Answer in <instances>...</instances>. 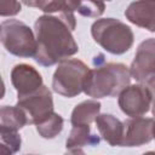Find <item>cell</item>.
<instances>
[{"label":"cell","mask_w":155,"mask_h":155,"mask_svg":"<svg viewBox=\"0 0 155 155\" xmlns=\"http://www.w3.org/2000/svg\"><path fill=\"white\" fill-rule=\"evenodd\" d=\"M101 137L111 147H121L124 122L111 114H98L94 119Z\"/></svg>","instance_id":"cell-12"},{"label":"cell","mask_w":155,"mask_h":155,"mask_svg":"<svg viewBox=\"0 0 155 155\" xmlns=\"http://www.w3.org/2000/svg\"><path fill=\"white\" fill-rule=\"evenodd\" d=\"M75 16L42 15L34 24L36 51L34 59L42 67H51L79 51V46L71 34L75 29Z\"/></svg>","instance_id":"cell-1"},{"label":"cell","mask_w":155,"mask_h":155,"mask_svg":"<svg viewBox=\"0 0 155 155\" xmlns=\"http://www.w3.org/2000/svg\"><path fill=\"white\" fill-rule=\"evenodd\" d=\"M94 63V62H93ZM84 84L82 92L92 98L116 97L131 81L128 67L122 63H94Z\"/></svg>","instance_id":"cell-2"},{"label":"cell","mask_w":155,"mask_h":155,"mask_svg":"<svg viewBox=\"0 0 155 155\" xmlns=\"http://www.w3.org/2000/svg\"><path fill=\"white\" fill-rule=\"evenodd\" d=\"M0 42L7 52L17 57H34L36 51L33 30L18 19H7L0 24Z\"/></svg>","instance_id":"cell-5"},{"label":"cell","mask_w":155,"mask_h":155,"mask_svg":"<svg viewBox=\"0 0 155 155\" xmlns=\"http://www.w3.org/2000/svg\"><path fill=\"white\" fill-rule=\"evenodd\" d=\"M99 111H101L99 102H97L94 99L84 101L73 109L71 116H70V122L73 126L91 125L94 121V119L97 117V115L99 114Z\"/></svg>","instance_id":"cell-14"},{"label":"cell","mask_w":155,"mask_h":155,"mask_svg":"<svg viewBox=\"0 0 155 155\" xmlns=\"http://www.w3.org/2000/svg\"><path fill=\"white\" fill-rule=\"evenodd\" d=\"M63 125H64L63 117L59 114L53 111L47 117H45L42 121L36 124V131L42 138L52 139L62 132Z\"/></svg>","instance_id":"cell-16"},{"label":"cell","mask_w":155,"mask_h":155,"mask_svg":"<svg viewBox=\"0 0 155 155\" xmlns=\"http://www.w3.org/2000/svg\"><path fill=\"white\" fill-rule=\"evenodd\" d=\"M154 138V119L136 116L124 122L121 147H140Z\"/></svg>","instance_id":"cell-9"},{"label":"cell","mask_w":155,"mask_h":155,"mask_svg":"<svg viewBox=\"0 0 155 155\" xmlns=\"http://www.w3.org/2000/svg\"><path fill=\"white\" fill-rule=\"evenodd\" d=\"M105 5L103 0H76L75 11L84 17L97 18L103 15Z\"/></svg>","instance_id":"cell-18"},{"label":"cell","mask_w":155,"mask_h":155,"mask_svg":"<svg viewBox=\"0 0 155 155\" xmlns=\"http://www.w3.org/2000/svg\"><path fill=\"white\" fill-rule=\"evenodd\" d=\"M11 82L17 91V96L30 93L44 85L40 73L34 67L25 63L17 64L12 68Z\"/></svg>","instance_id":"cell-10"},{"label":"cell","mask_w":155,"mask_h":155,"mask_svg":"<svg viewBox=\"0 0 155 155\" xmlns=\"http://www.w3.org/2000/svg\"><path fill=\"white\" fill-rule=\"evenodd\" d=\"M24 5L29 6V7H38L42 11V8L46 6V4L48 2V0H21Z\"/></svg>","instance_id":"cell-21"},{"label":"cell","mask_w":155,"mask_h":155,"mask_svg":"<svg viewBox=\"0 0 155 155\" xmlns=\"http://www.w3.org/2000/svg\"><path fill=\"white\" fill-rule=\"evenodd\" d=\"M27 124H28V120L24 111L17 105L0 107V127L18 131L22 127H24Z\"/></svg>","instance_id":"cell-15"},{"label":"cell","mask_w":155,"mask_h":155,"mask_svg":"<svg viewBox=\"0 0 155 155\" xmlns=\"http://www.w3.org/2000/svg\"><path fill=\"white\" fill-rule=\"evenodd\" d=\"M75 5H76V0H48V2L42 8V11L46 13L59 12L63 15L71 16L74 15Z\"/></svg>","instance_id":"cell-19"},{"label":"cell","mask_w":155,"mask_h":155,"mask_svg":"<svg viewBox=\"0 0 155 155\" xmlns=\"http://www.w3.org/2000/svg\"><path fill=\"white\" fill-rule=\"evenodd\" d=\"M5 96V84L2 81V78L0 75V99H2Z\"/></svg>","instance_id":"cell-22"},{"label":"cell","mask_w":155,"mask_h":155,"mask_svg":"<svg viewBox=\"0 0 155 155\" xmlns=\"http://www.w3.org/2000/svg\"><path fill=\"white\" fill-rule=\"evenodd\" d=\"M154 8L155 0H137L128 5L125 11V16L134 25L148 29L149 31L154 33Z\"/></svg>","instance_id":"cell-11"},{"label":"cell","mask_w":155,"mask_h":155,"mask_svg":"<svg viewBox=\"0 0 155 155\" xmlns=\"http://www.w3.org/2000/svg\"><path fill=\"white\" fill-rule=\"evenodd\" d=\"M88 70L90 68L80 59H62L52 78V90L68 98L80 94Z\"/></svg>","instance_id":"cell-4"},{"label":"cell","mask_w":155,"mask_h":155,"mask_svg":"<svg viewBox=\"0 0 155 155\" xmlns=\"http://www.w3.org/2000/svg\"><path fill=\"white\" fill-rule=\"evenodd\" d=\"M103 1H110V0H103Z\"/></svg>","instance_id":"cell-23"},{"label":"cell","mask_w":155,"mask_h":155,"mask_svg":"<svg viewBox=\"0 0 155 155\" xmlns=\"http://www.w3.org/2000/svg\"><path fill=\"white\" fill-rule=\"evenodd\" d=\"M22 10L18 0H0V16L10 17L16 16Z\"/></svg>","instance_id":"cell-20"},{"label":"cell","mask_w":155,"mask_h":155,"mask_svg":"<svg viewBox=\"0 0 155 155\" xmlns=\"http://www.w3.org/2000/svg\"><path fill=\"white\" fill-rule=\"evenodd\" d=\"M119 107L130 117L147 114L153 105V88L148 85H127L119 94Z\"/></svg>","instance_id":"cell-7"},{"label":"cell","mask_w":155,"mask_h":155,"mask_svg":"<svg viewBox=\"0 0 155 155\" xmlns=\"http://www.w3.org/2000/svg\"><path fill=\"white\" fill-rule=\"evenodd\" d=\"M22 139L18 131L0 127V154L10 155L21 149Z\"/></svg>","instance_id":"cell-17"},{"label":"cell","mask_w":155,"mask_h":155,"mask_svg":"<svg viewBox=\"0 0 155 155\" xmlns=\"http://www.w3.org/2000/svg\"><path fill=\"white\" fill-rule=\"evenodd\" d=\"M130 69L131 78L139 84L154 88L155 79V40L149 38L140 42Z\"/></svg>","instance_id":"cell-8"},{"label":"cell","mask_w":155,"mask_h":155,"mask_svg":"<svg viewBox=\"0 0 155 155\" xmlns=\"http://www.w3.org/2000/svg\"><path fill=\"white\" fill-rule=\"evenodd\" d=\"M91 34L98 45L113 54L127 52L134 39L132 29L116 18L97 19L91 27Z\"/></svg>","instance_id":"cell-3"},{"label":"cell","mask_w":155,"mask_h":155,"mask_svg":"<svg viewBox=\"0 0 155 155\" xmlns=\"http://www.w3.org/2000/svg\"><path fill=\"white\" fill-rule=\"evenodd\" d=\"M101 142L99 136L91 133L90 125L73 126L69 137L65 142V148L69 153H82L86 145H98Z\"/></svg>","instance_id":"cell-13"},{"label":"cell","mask_w":155,"mask_h":155,"mask_svg":"<svg viewBox=\"0 0 155 155\" xmlns=\"http://www.w3.org/2000/svg\"><path fill=\"white\" fill-rule=\"evenodd\" d=\"M16 105L24 111L29 125H36L53 113L52 93L48 87L42 85L30 93L18 96Z\"/></svg>","instance_id":"cell-6"}]
</instances>
